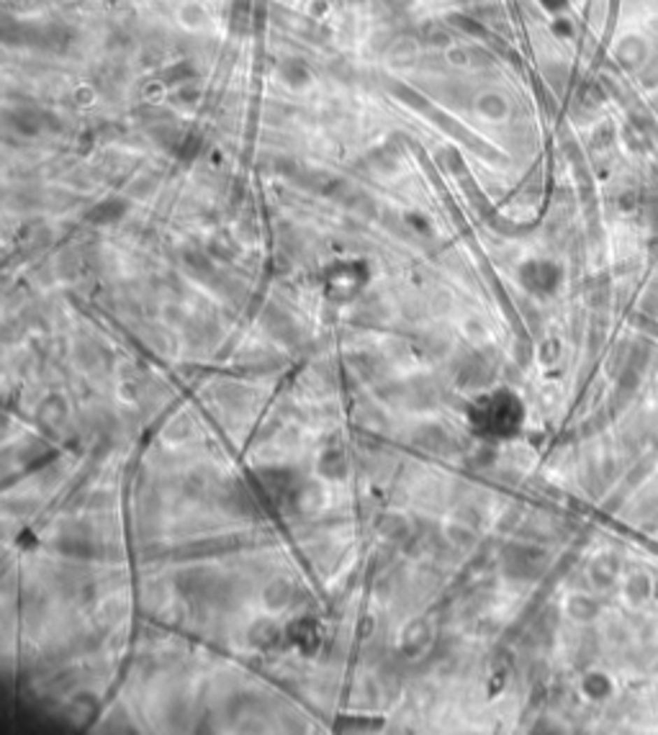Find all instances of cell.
Wrapping results in <instances>:
<instances>
[{"label":"cell","mask_w":658,"mask_h":735,"mask_svg":"<svg viewBox=\"0 0 658 735\" xmlns=\"http://www.w3.org/2000/svg\"><path fill=\"white\" fill-rule=\"evenodd\" d=\"M250 21H252V8H250V0H234V6H231V18H229L231 31H234V34H245L247 26H250Z\"/></svg>","instance_id":"obj_5"},{"label":"cell","mask_w":658,"mask_h":735,"mask_svg":"<svg viewBox=\"0 0 658 735\" xmlns=\"http://www.w3.org/2000/svg\"><path fill=\"white\" fill-rule=\"evenodd\" d=\"M520 280L527 291L532 293H550L555 291V285L561 280V270L558 265L553 262H545V260H532V262H524L520 268Z\"/></svg>","instance_id":"obj_3"},{"label":"cell","mask_w":658,"mask_h":735,"mask_svg":"<svg viewBox=\"0 0 658 735\" xmlns=\"http://www.w3.org/2000/svg\"><path fill=\"white\" fill-rule=\"evenodd\" d=\"M191 78H193V70L185 62H178L173 64V67H167L165 75H162V80H167V83H178V80H191Z\"/></svg>","instance_id":"obj_8"},{"label":"cell","mask_w":658,"mask_h":735,"mask_svg":"<svg viewBox=\"0 0 658 735\" xmlns=\"http://www.w3.org/2000/svg\"><path fill=\"white\" fill-rule=\"evenodd\" d=\"M34 113L31 111H18L16 116V127L24 131V134H36L39 131V121H31Z\"/></svg>","instance_id":"obj_10"},{"label":"cell","mask_w":658,"mask_h":735,"mask_svg":"<svg viewBox=\"0 0 658 735\" xmlns=\"http://www.w3.org/2000/svg\"><path fill=\"white\" fill-rule=\"evenodd\" d=\"M448 24L460 34H468V36H484V26L478 24L473 16H463V13H452L448 18Z\"/></svg>","instance_id":"obj_7"},{"label":"cell","mask_w":658,"mask_h":735,"mask_svg":"<svg viewBox=\"0 0 658 735\" xmlns=\"http://www.w3.org/2000/svg\"><path fill=\"white\" fill-rule=\"evenodd\" d=\"M121 214H124V204H119V201H103V204H98L96 208L90 211V222L111 224L116 222Z\"/></svg>","instance_id":"obj_6"},{"label":"cell","mask_w":658,"mask_h":735,"mask_svg":"<svg viewBox=\"0 0 658 735\" xmlns=\"http://www.w3.org/2000/svg\"><path fill=\"white\" fill-rule=\"evenodd\" d=\"M466 422L468 429L484 440H509L524 424V404L512 388L478 391L466 406Z\"/></svg>","instance_id":"obj_1"},{"label":"cell","mask_w":658,"mask_h":735,"mask_svg":"<svg viewBox=\"0 0 658 735\" xmlns=\"http://www.w3.org/2000/svg\"><path fill=\"white\" fill-rule=\"evenodd\" d=\"M478 108L484 113H489V116H499V113H504V101H501L499 95H486V98H481Z\"/></svg>","instance_id":"obj_9"},{"label":"cell","mask_w":658,"mask_h":735,"mask_svg":"<svg viewBox=\"0 0 658 735\" xmlns=\"http://www.w3.org/2000/svg\"><path fill=\"white\" fill-rule=\"evenodd\" d=\"M199 150H201V139H199V136H196V134H191V136H185V142H183V150H180V155H183V157H185V159H191L193 155H196V152H199Z\"/></svg>","instance_id":"obj_12"},{"label":"cell","mask_w":658,"mask_h":735,"mask_svg":"<svg viewBox=\"0 0 658 735\" xmlns=\"http://www.w3.org/2000/svg\"><path fill=\"white\" fill-rule=\"evenodd\" d=\"M424 34H427V41H432V44H437V47H443V44L450 41V34L445 31L443 26H427Z\"/></svg>","instance_id":"obj_11"},{"label":"cell","mask_w":658,"mask_h":735,"mask_svg":"<svg viewBox=\"0 0 658 735\" xmlns=\"http://www.w3.org/2000/svg\"><path fill=\"white\" fill-rule=\"evenodd\" d=\"M371 280V270L363 260H340L324 273V293L327 299L337 304H348L363 291Z\"/></svg>","instance_id":"obj_2"},{"label":"cell","mask_w":658,"mask_h":735,"mask_svg":"<svg viewBox=\"0 0 658 735\" xmlns=\"http://www.w3.org/2000/svg\"><path fill=\"white\" fill-rule=\"evenodd\" d=\"M278 72H280L283 83H288L291 87L306 85V83H309V78H311L309 67H306L301 59H288V62L280 64V70H278Z\"/></svg>","instance_id":"obj_4"}]
</instances>
